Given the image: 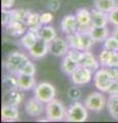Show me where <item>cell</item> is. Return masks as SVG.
<instances>
[{
	"label": "cell",
	"instance_id": "cell-11",
	"mask_svg": "<svg viewBox=\"0 0 118 123\" xmlns=\"http://www.w3.org/2000/svg\"><path fill=\"white\" fill-rule=\"evenodd\" d=\"M24 90L20 89L19 87L7 88L4 92V104L12 106H19L24 99Z\"/></svg>",
	"mask_w": 118,
	"mask_h": 123
},
{
	"label": "cell",
	"instance_id": "cell-3",
	"mask_svg": "<svg viewBox=\"0 0 118 123\" xmlns=\"http://www.w3.org/2000/svg\"><path fill=\"white\" fill-rule=\"evenodd\" d=\"M88 109L84 104L78 102H74L67 110L66 120L69 122H84L88 117Z\"/></svg>",
	"mask_w": 118,
	"mask_h": 123
},
{
	"label": "cell",
	"instance_id": "cell-31",
	"mask_svg": "<svg viewBox=\"0 0 118 123\" xmlns=\"http://www.w3.org/2000/svg\"><path fill=\"white\" fill-rule=\"evenodd\" d=\"M68 97L71 101L78 102L82 98V92L77 86H72L68 89Z\"/></svg>",
	"mask_w": 118,
	"mask_h": 123
},
{
	"label": "cell",
	"instance_id": "cell-7",
	"mask_svg": "<svg viewBox=\"0 0 118 123\" xmlns=\"http://www.w3.org/2000/svg\"><path fill=\"white\" fill-rule=\"evenodd\" d=\"M71 81L74 85H84L90 82L93 79V71L89 70L88 68H85L83 66H80L70 75Z\"/></svg>",
	"mask_w": 118,
	"mask_h": 123
},
{
	"label": "cell",
	"instance_id": "cell-15",
	"mask_svg": "<svg viewBox=\"0 0 118 123\" xmlns=\"http://www.w3.org/2000/svg\"><path fill=\"white\" fill-rule=\"evenodd\" d=\"M91 26L93 27H106L109 23L107 12H104L98 8L91 9Z\"/></svg>",
	"mask_w": 118,
	"mask_h": 123
},
{
	"label": "cell",
	"instance_id": "cell-26",
	"mask_svg": "<svg viewBox=\"0 0 118 123\" xmlns=\"http://www.w3.org/2000/svg\"><path fill=\"white\" fill-rule=\"evenodd\" d=\"M67 41L69 43L70 48H76L82 50V45H81V38H80V32L76 31L74 33L66 34Z\"/></svg>",
	"mask_w": 118,
	"mask_h": 123
},
{
	"label": "cell",
	"instance_id": "cell-16",
	"mask_svg": "<svg viewBox=\"0 0 118 123\" xmlns=\"http://www.w3.org/2000/svg\"><path fill=\"white\" fill-rule=\"evenodd\" d=\"M61 29L65 34H70L78 31V24L75 15L69 14L64 17L62 22H61Z\"/></svg>",
	"mask_w": 118,
	"mask_h": 123
},
{
	"label": "cell",
	"instance_id": "cell-29",
	"mask_svg": "<svg viewBox=\"0 0 118 123\" xmlns=\"http://www.w3.org/2000/svg\"><path fill=\"white\" fill-rule=\"evenodd\" d=\"M2 82L8 88L18 87V75L12 74V73H8V74H6L4 77H3Z\"/></svg>",
	"mask_w": 118,
	"mask_h": 123
},
{
	"label": "cell",
	"instance_id": "cell-23",
	"mask_svg": "<svg viewBox=\"0 0 118 123\" xmlns=\"http://www.w3.org/2000/svg\"><path fill=\"white\" fill-rule=\"evenodd\" d=\"M118 4V0H94V7L104 12H110Z\"/></svg>",
	"mask_w": 118,
	"mask_h": 123
},
{
	"label": "cell",
	"instance_id": "cell-22",
	"mask_svg": "<svg viewBox=\"0 0 118 123\" xmlns=\"http://www.w3.org/2000/svg\"><path fill=\"white\" fill-rule=\"evenodd\" d=\"M38 39H39V35H38L37 32L28 30V32L23 35L22 39H21V43L25 48H27L29 50V49L36 43Z\"/></svg>",
	"mask_w": 118,
	"mask_h": 123
},
{
	"label": "cell",
	"instance_id": "cell-10",
	"mask_svg": "<svg viewBox=\"0 0 118 123\" xmlns=\"http://www.w3.org/2000/svg\"><path fill=\"white\" fill-rule=\"evenodd\" d=\"M76 20L78 24V31L89 30L91 27V11L87 8H79L76 11Z\"/></svg>",
	"mask_w": 118,
	"mask_h": 123
},
{
	"label": "cell",
	"instance_id": "cell-12",
	"mask_svg": "<svg viewBox=\"0 0 118 123\" xmlns=\"http://www.w3.org/2000/svg\"><path fill=\"white\" fill-rule=\"evenodd\" d=\"M48 52H49V43L45 40L41 39L40 37L36 43L29 49V53L33 59H41V57L46 55Z\"/></svg>",
	"mask_w": 118,
	"mask_h": 123
},
{
	"label": "cell",
	"instance_id": "cell-4",
	"mask_svg": "<svg viewBox=\"0 0 118 123\" xmlns=\"http://www.w3.org/2000/svg\"><path fill=\"white\" fill-rule=\"evenodd\" d=\"M56 89L52 84L48 82H40L34 87V97L46 104L56 98Z\"/></svg>",
	"mask_w": 118,
	"mask_h": 123
},
{
	"label": "cell",
	"instance_id": "cell-30",
	"mask_svg": "<svg viewBox=\"0 0 118 123\" xmlns=\"http://www.w3.org/2000/svg\"><path fill=\"white\" fill-rule=\"evenodd\" d=\"M104 48L112 51H118V40L115 36H109L104 41Z\"/></svg>",
	"mask_w": 118,
	"mask_h": 123
},
{
	"label": "cell",
	"instance_id": "cell-43",
	"mask_svg": "<svg viewBox=\"0 0 118 123\" xmlns=\"http://www.w3.org/2000/svg\"><path fill=\"white\" fill-rule=\"evenodd\" d=\"M117 6H118V4H117Z\"/></svg>",
	"mask_w": 118,
	"mask_h": 123
},
{
	"label": "cell",
	"instance_id": "cell-24",
	"mask_svg": "<svg viewBox=\"0 0 118 123\" xmlns=\"http://www.w3.org/2000/svg\"><path fill=\"white\" fill-rule=\"evenodd\" d=\"M78 67H79V63L72 60L68 55L64 56L63 62H62V69L67 75H71Z\"/></svg>",
	"mask_w": 118,
	"mask_h": 123
},
{
	"label": "cell",
	"instance_id": "cell-5",
	"mask_svg": "<svg viewBox=\"0 0 118 123\" xmlns=\"http://www.w3.org/2000/svg\"><path fill=\"white\" fill-rule=\"evenodd\" d=\"M84 105L89 111L101 112L107 107V99L102 91H93L84 98Z\"/></svg>",
	"mask_w": 118,
	"mask_h": 123
},
{
	"label": "cell",
	"instance_id": "cell-38",
	"mask_svg": "<svg viewBox=\"0 0 118 123\" xmlns=\"http://www.w3.org/2000/svg\"><path fill=\"white\" fill-rule=\"evenodd\" d=\"M106 93L109 95H118V80H114Z\"/></svg>",
	"mask_w": 118,
	"mask_h": 123
},
{
	"label": "cell",
	"instance_id": "cell-6",
	"mask_svg": "<svg viewBox=\"0 0 118 123\" xmlns=\"http://www.w3.org/2000/svg\"><path fill=\"white\" fill-rule=\"evenodd\" d=\"M114 81V79L112 78L111 74L109 73L107 68H102L96 71L93 75V82L94 86L98 88V90H100L102 92H107L109 89L110 85Z\"/></svg>",
	"mask_w": 118,
	"mask_h": 123
},
{
	"label": "cell",
	"instance_id": "cell-9",
	"mask_svg": "<svg viewBox=\"0 0 118 123\" xmlns=\"http://www.w3.org/2000/svg\"><path fill=\"white\" fill-rule=\"evenodd\" d=\"M70 49L69 43L63 38L56 37L49 42V53L55 56H65Z\"/></svg>",
	"mask_w": 118,
	"mask_h": 123
},
{
	"label": "cell",
	"instance_id": "cell-21",
	"mask_svg": "<svg viewBox=\"0 0 118 123\" xmlns=\"http://www.w3.org/2000/svg\"><path fill=\"white\" fill-rule=\"evenodd\" d=\"M38 35H39L41 39H43L49 43V42L52 41L55 38L58 37V33H56V31L54 27L45 25L40 28L39 32H38Z\"/></svg>",
	"mask_w": 118,
	"mask_h": 123
},
{
	"label": "cell",
	"instance_id": "cell-20",
	"mask_svg": "<svg viewBox=\"0 0 118 123\" xmlns=\"http://www.w3.org/2000/svg\"><path fill=\"white\" fill-rule=\"evenodd\" d=\"M26 26L28 27V30L34 31V32H39L40 28L42 27L40 21V14H38L37 12H30L27 20H26Z\"/></svg>",
	"mask_w": 118,
	"mask_h": 123
},
{
	"label": "cell",
	"instance_id": "cell-17",
	"mask_svg": "<svg viewBox=\"0 0 118 123\" xmlns=\"http://www.w3.org/2000/svg\"><path fill=\"white\" fill-rule=\"evenodd\" d=\"M26 28H27V26H26L25 23L17 22V21L10 22L8 25L5 26L7 34L10 35V36H13V37L24 35V34L26 33Z\"/></svg>",
	"mask_w": 118,
	"mask_h": 123
},
{
	"label": "cell",
	"instance_id": "cell-14",
	"mask_svg": "<svg viewBox=\"0 0 118 123\" xmlns=\"http://www.w3.org/2000/svg\"><path fill=\"white\" fill-rule=\"evenodd\" d=\"M1 118L3 121H18L20 120V113L17 106L4 104L1 108Z\"/></svg>",
	"mask_w": 118,
	"mask_h": 123
},
{
	"label": "cell",
	"instance_id": "cell-18",
	"mask_svg": "<svg viewBox=\"0 0 118 123\" xmlns=\"http://www.w3.org/2000/svg\"><path fill=\"white\" fill-rule=\"evenodd\" d=\"M36 86L35 78L32 75H27L20 73L18 74V87L22 90H30Z\"/></svg>",
	"mask_w": 118,
	"mask_h": 123
},
{
	"label": "cell",
	"instance_id": "cell-32",
	"mask_svg": "<svg viewBox=\"0 0 118 123\" xmlns=\"http://www.w3.org/2000/svg\"><path fill=\"white\" fill-rule=\"evenodd\" d=\"M111 55H112V50H109V49H106V48H104L101 51L100 55H99V62H100V64L103 67H105V68L107 67Z\"/></svg>",
	"mask_w": 118,
	"mask_h": 123
},
{
	"label": "cell",
	"instance_id": "cell-41",
	"mask_svg": "<svg viewBox=\"0 0 118 123\" xmlns=\"http://www.w3.org/2000/svg\"><path fill=\"white\" fill-rule=\"evenodd\" d=\"M108 71L114 80H118V67H108Z\"/></svg>",
	"mask_w": 118,
	"mask_h": 123
},
{
	"label": "cell",
	"instance_id": "cell-19",
	"mask_svg": "<svg viewBox=\"0 0 118 123\" xmlns=\"http://www.w3.org/2000/svg\"><path fill=\"white\" fill-rule=\"evenodd\" d=\"M89 33L94 42H104L107 38L109 37V30L106 27H93L91 26L89 28Z\"/></svg>",
	"mask_w": 118,
	"mask_h": 123
},
{
	"label": "cell",
	"instance_id": "cell-28",
	"mask_svg": "<svg viewBox=\"0 0 118 123\" xmlns=\"http://www.w3.org/2000/svg\"><path fill=\"white\" fill-rule=\"evenodd\" d=\"M31 12L28 9L25 8H19V9H13L12 10V21H17V22H23L26 23V20H27L29 13Z\"/></svg>",
	"mask_w": 118,
	"mask_h": 123
},
{
	"label": "cell",
	"instance_id": "cell-34",
	"mask_svg": "<svg viewBox=\"0 0 118 123\" xmlns=\"http://www.w3.org/2000/svg\"><path fill=\"white\" fill-rule=\"evenodd\" d=\"M72 60H74L77 63H80L81 57L83 55V50H80V49H76V48H70L69 51L67 53Z\"/></svg>",
	"mask_w": 118,
	"mask_h": 123
},
{
	"label": "cell",
	"instance_id": "cell-37",
	"mask_svg": "<svg viewBox=\"0 0 118 123\" xmlns=\"http://www.w3.org/2000/svg\"><path fill=\"white\" fill-rule=\"evenodd\" d=\"M52 20H54V15L51 12H43L40 14V21L42 25H47Z\"/></svg>",
	"mask_w": 118,
	"mask_h": 123
},
{
	"label": "cell",
	"instance_id": "cell-40",
	"mask_svg": "<svg viewBox=\"0 0 118 123\" xmlns=\"http://www.w3.org/2000/svg\"><path fill=\"white\" fill-rule=\"evenodd\" d=\"M16 0H1V7L4 9H10L14 5Z\"/></svg>",
	"mask_w": 118,
	"mask_h": 123
},
{
	"label": "cell",
	"instance_id": "cell-13",
	"mask_svg": "<svg viewBox=\"0 0 118 123\" xmlns=\"http://www.w3.org/2000/svg\"><path fill=\"white\" fill-rule=\"evenodd\" d=\"M79 65L85 68H88L93 72H96L97 70H99L101 64L89 50H83V55Z\"/></svg>",
	"mask_w": 118,
	"mask_h": 123
},
{
	"label": "cell",
	"instance_id": "cell-35",
	"mask_svg": "<svg viewBox=\"0 0 118 123\" xmlns=\"http://www.w3.org/2000/svg\"><path fill=\"white\" fill-rule=\"evenodd\" d=\"M23 74H27V75H32L34 76L35 75V73H36V67H35V65H34L32 62H28L27 64L25 65V67L23 68V70L22 72Z\"/></svg>",
	"mask_w": 118,
	"mask_h": 123
},
{
	"label": "cell",
	"instance_id": "cell-25",
	"mask_svg": "<svg viewBox=\"0 0 118 123\" xmlns=\"http://www.w3.org/2000/svg\"><path fill=\"white\" fill-rule=\"evenodd\" d=\"M107 110L112 118L118 120V95H109L107 99Z\"/></svg>",
	"mask_w": 118,
	"mask_h": 123
},
{
	"label": "cell",
	"instance_id": "cell-33",
	"mask_svg": "<svg viewBox=\"0 0 118 123\" xmlns=\"http://www.w3.org/2000/svg\"><path fill=\"white\" fill-rule=\"evenodd\" d=\"M1 24L2 26H6L12 21V10H8V9H4L2 8L1 11Z\"/></svg>",
	"mask_w": 118,
	"mask_h": 123
},
{
	"label": "cell",
	"instance_id": "cell-27",
	"mask_svg": "<svg viewBox=\"0 0 118 123\" xmlns=\"http://www.w3.org/2000/svg\"><path fill=\"white\" fill-rule=\"evenodd\" d=\"M80 38H81V45H82V50H90V48L96 43L93 39L89 30L81 31L80 32Z\"/></svg>",
	"mask_w": 118,
	"mask_h": 123
},
{
	"label": "cell",
	"instance_id": "cell-1",
	"mask_svg": "<svg viewBox=\"0 0 118 123\" xmlns=\"http://www.w3.org/2000/svg\"><path fill=\"white\" fill-rule=\"evenodd\" d=\"M29 62V57L20 51H12L8 53L4 61V67L8 73L20 74L25 65Z\"/></svg>",
	"mask_w": 118,
	"mask_h": 123
},
{
	"label": "cell",
	"instance_id": "cell-2",
	"mask_svg": "<svg viewBox=\"0 0 118 123\" xmlns=\"http://www.w3.org/2000/svg\"><path fill=\"white\" fill-rule=\"evenodd\" d=\"M45 114L49 121H62L67 117V109L62 101L54 98L45 105Z\"/></svg>",
	"mask_w": 118,
	"mask_h": 123
},
{
	"label": "cell",
	"instance_id": "cell-36",
	"mask_svg": "<svg viewBox=\"0 0 118 123\" xmlns=\"http://www.w3.org/2000/svg\"><path fill=\"white\" fill-rule=\"evenodd\" d=\"M109 17V22L114 26H118V6H116L115 8H113L110 12H108Z\"/></svg>",
	"mask_w": 118,
	"mask_h": 123
},
{
	"label": "cell",
	"instance_id": "cell-8",
	"mask_svg": "<svg viewBox=\"0 0 118 123\" xmlns=\"http://www.w3.org/2000/svg\"><path fill=\"white\" fill-rule=\"evenodd\" d=\"M25 111L30 117H33V118L40 117L45 112L44 103L41 102L40 99H38L37 98L33 97L26 102Z\"/></svg>",
	"mask_w": 118,
	"mask_h": 123
},
{
	"label": "cell",
	"instance_id": "cell-42",
	"mask_svg": "<svg viewBox=\"0 0 118 123\" xmlns=\"http://www.w3.org/2000/svg\"><path fill=\"white\" fill-rule=\"evenodd\" d=\"M112 35H113V36H115V37L117 38V40H118V26H116L115 28H114Z\"/></svg>",
	"mask_w": 118,
	"mask_h": 123
},
{
	"label": "cell",
	"instance_id": "cell-39",
	"mask_svg": "<svg viewBox=\"0 0 118 123\" xmlns=\"http://www.w3.org/2000/svg\"><path fill=\"white\" fill-rule=\"evenodd\" d=\"M47 6H48L49 10H51V11H56V10L60 8L61 2L59 1V0H49L48 3H47Z\"/></svg>",
	"mask_w": 118,
	"mask_h": 123
}]
</instances>
